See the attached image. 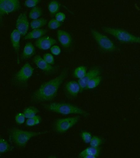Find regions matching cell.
Wrapping results in <instances>:
<instances>
[{"mask_svg": "<svg viewBox=\"0 0 140 158\" xmlns=\"http://www.w3.org/2000/svg\"><path fill=\"white\" fill-rule=\"evenodd\" d=\"M34 71L32 66L29 63H26L15 75L14 82L18 85H23L32 77Z\"/></svg>", "mask_w": 140, "mask_h": 158, "instance_id": "52a82bcc", "label": "cell"}, {"mask_svg": "<svg viewBox=\"0 0 140 158\" xmlns=\"http://www.w3.org/2000/svg\"><path fill=\"white\" fill-rule=\"evenodd\" d=\"M87 73L86 67L84 66H80L74 69V76L75 78L80 79L84 77Z\"/></svg>", "mask_w": 140, "mask_h": 158, "instance_id": "ffe728a7", "label": "cell"}, {"mask_svg": "<svg viewBox=\"0 0 140 158\" xmlns=\"http://www.w3.org/2000/svg\"><path fill=\"white\" fill-rule=\"evenodd\" d=\"M80 117L61 118L57 119L53 124V128L59 134H63L73 127L79 121Z\"/></svg>", "mask_w": 140, "mask_h": 158, "instance_id": "8992f818", "label": "cell"}, {"mask_svg": "<svg viewBox=\"0 0 140 158\" xmlns=\"http://www.w3.org/2000/svg\"><path fill=\"white\" fill-rule=\"evenodd\" d=\"M40 1V0H25L24 5L27 8H32L37 7Z\"/></svg>", "mask_w": 140, "mask_h": 158, "instance_id": "83f0119b", "label": "cell"}, {"mask_svg": "<svg viewBox=\"0 0 140 158\" xmlns=\"http://www.w3.org/2000/svg\"><path fill=\"white\" fill-rule=\"evenodd\" d=\"M12 147L5 139L1 138L0 139V153L4 154L8 152Z\"/></svg>", "mask_w": 140, "mask_h": 158, "instance_id": "d4e9b609", "label": "cell"}, {"mask_svg": "<svg viewBox=\"0 0 140 158\" xmlns=\"http://www.w3.org/2000/svg\"><path fill=\"white\" fill-rule=\"evenodd\" d=\"M21 8L19 0H3L0 2L1 17L19 10Z\"/></svg>", "mask_w": 140, "mask_h": 158, "instance_id": "ba28073f", "label": "cell"}, {"mask_svg": "<svg viewBox=\"0 0 140 158\" xmlns=\"http://www.w3.org/2000/svg\"><path fill=\"white\" fill-rule=\"evenodd\" d=\"M30 25L26 13H21L17 17L15 27L22 36H25L28 33Z\"/></svg>", "mask_w": 140, "mask_h": 158, "instance_id": "9c48e42d", "label": "cell"}, {"mask_svg": "<svg viewBox=\"0 0 140 158\" xmlns=\"http://www.w3.org/2000/svg\"><path fill=\"white\" fill-rule=\"evenodd\" d=\"M33 61L36 66L44 72L50 73L54 70V67L46 62L41 56H36L34 58Z\"/></svg>", "mask_w": 140, "mask_h": 158, "instance_id": "5bb4252c", "label": "cell"}, {"mask_svg": "<svg viewBox=\"0 0 140 158\" xmlns=\"http://www.w3.org/2000/svg\"><path fill=\"white\" fill-rule=\"evenodd\" d=\"M102 30L105 33L114 37L120 42L123 43H136L140 44V37L137 36L124 30L104 27Z\"/></svg>", "mask_w": 140, "mask_h": 158, "instance_id": "277c9868", "label": "cell"}, {"mask_svg": "<svg viewBox=\"0 0 140 158\" xmlns=\"http://www.w3.org/2000/svg\"><path fill=\"white\" fill-rule=\"evenodd\" d=\"M56 40L49 36H43L37 39L36 42V46L39 49L46 51L50 49L56 43Z\"/></svg>", "mask_w": 140, "mask_h": 158, "instance_id": "30bf717a", "label": "cell"}, {"mask_svg": "<svg viewBox=\"0 0 140 158\" xmlns=\"http://www.w3.org/2000/svg\"><path fill=\"white\" fill-rule=\"evenodd\" d=\"M47 21L45 19L39 18L32 20L30 23V27L32 30L39 29L47 24Z\"/></svg>", "mask_w": 140, "mask_h": 158, "instance_id": "d6986e66", "label": "cell"}, {"mask_svg": "<svg viewBox=\"0 0 140 158\" xmlns=\"http://www.w3.org/2000/svg\"><path fill=\"white\" fill-rule=\"evenodd\" d=\"M68 74V69L65 68L57 77L41 85L31 96L33 102H45L54 99Z\"/></svg>", "mask_w": 140, "mask_h": 158, "instance_id": "6da1fadb", "label": "cell"}, {"mask_svg": "<svg viewBox=\"0 0 140 158\" xmlns=\"http://www.w3.org/2000/svg\"><path fill=\"white\" fill-rule=\"evenodd\" d=\"M81 137L83 141L86 143H90L92 139L91 134L87 131L83 132L81 134Z\"/></svg>", "mask_w": 140, "mask_h": 158, "instance_id": "1f68e13d", "label": "cell"}, {"mask_svg": "<svg viewBox=\"0 0 140 158\" xmlns=\"http://www.w3.org/2000/svg\"><path fill=\"white\" fill-rule=\"evenodd\" d=\"M102 140L99 137L97 136H94L92 137L90 143L91 146L92 147L98 148L102 144Z\"/></svg>", "mask_w": 140, "mask_h": 158, "instance_id": "f546056e", "label": "cell"}, {"mask_svg": "<svg viewBox=\"0 0 140 158\" xmlns=\"http://www.w3.org/2000/svg\"><path fill=\"white\" fill-rule=\"evenodd\" d=\"M101 80H102V77L99 76L93 78L87 83L86 89H93L96 88L100 84Z\"/></svg>", "mask_w": 140, "mask_h": 158, "instance_id": "484cf974", "label": "cell"}, {"mask_svg": "<svg viewBox=\"0 0 140 158\" xmlns=\"http://www.w3.org/2000/svg\"><path fill=\"white\" fill-rule=\"evenodd\" d=\"M65 90L70 97L75 98L82 92L80 85L78 82L71 81L67 82L65 86Z\"/></svg>", "mask_w": 140, "mask_h": 158, "instance_id": "4fadbf2b", "label": "cell"}, {"mask_svg": "<svg viewBox=\"0 0 140 158\" xmlns=\"http://www.w3.org/2000/svg\"><path fill=\"white\" fill-rule=\"evenodd\" d=\"M51 53L53 55L58 56L61 54V49L59 46L54 45L50 48Z\"/></svg>", "mask_w": 140, "mask_h": 158, "instance_id": "d6a6232c", "label": "cell"}, {"mask_svg": "<svg viewBox=\"0 0 140 158\" xmlns=\"http://www.w3.org/2000/svg\"><path fill=\"white\" fill-rule=\"evenodd\" d=\"M57 39L61 45L65 48H68L72 44V38L70 34L63 30H59L57 32Z\"/></svg>", "mask_w": 140, "mask_h": 158, "instance_id": "7c38bea8", "label": "cell"}, {"mask_svg": "<svg viewBox=\"0 0 140 158\" xmlns=\"http://www.w3.org/2000/svg\"><path fill=\"white\" fill-rule=\"evenodd\" d=\"M60 5L58 1L56 0L51 1L49 4L48 9L49 12L52 14L57 13L60 9Z\"/></svg>", "mask_w": 140, "mask_h": 158, "instance_id": "cb8c5ba5", "label": "cell"}, {"mask_svg": "<svg viewBox=\"0 0 140 158\" xmlns=\"http://www.w3.org/2000/svg\"><path fill=\"white\" fill-rule=\"evenodd\" d=\"M47 33V30L45 29H33L31 31L27 33L24 37L25 40L38 39L43 37Z\"/></svg>", "mask_w": 140, "mask_h": 158, "instance_id": "2e32d148", "label": "cell"}, {"mask_svg": "<svg viewBox=\"0 0 140 158\" xmlns=\"http://www.w3.org/2000/svg\"><path fill=\"white\" fill-rule=\"evenodd\" d=\"M83 158H96L95 156H93V155H86L83 156Z\"/></svg>", "mask_w": 140, "mask_h": 158, "instance_id": "e575fe53", "label": "cell"}, {"mask_svg": "<svg viewBox=\"0 0 140 158\" xmlns=\"http://www.w3.org/2000/svg\"><path fill=\"white\" fill-rule=\"evenodd\" d=\"M42 10L38 7H36L31 9L28 13V17L30 19L34 20L40 18L42 15Z\"/></svg>", "mask_w": 140, "mask_h": 158, "instance_id": "44dd1931", "label": "cell"}, {"mask_svg": "<svg viewBox=\"0 0 140 158\" xmlns=\"http://www.w3.org/2000/svg\"><path fill=\"white\" fill-rule=\"evenodd\" d=\"M42 120V118L40 115H36L33 117L27 119L26 121V125L28 127L35 126L39 124Z\"/></svg>", "mask_w": 140, "mask_h": 158, "instance_id": "603a6c76", "label": "cell"}, {"mask_svg": "<svg viewBox=\"0 0 140 158\" xmlns=\"http://www.w3.org/2000/svg\"><path fill=\"white\" fill-rule=\"evenodd\" d=\"M22 35L15 29L14 30L11 34V41L13 48L17 55V59L19 58L20 47V40Z\"/></svg>", "mask_w": 140, "mask_h": 158, "instance_id": "9a60e30c", "label": "cell"}, {"mask_svg": "<svg viewBox=\"0 0 140 158\" xmlns=\"http://www.w3.org/2000/svg\"><path fill=\"white\" fill-rule=\"evenodd\" d=\"M35 47L32 43L28 42L25 45L22 53V58L23 59H27L31 58L35 54Z\"/></svg>", "mask_w": 140, "mask_h": 158, "instance_id": "e0dca14e", "label": "cell"}, {"mask_svg": "<svg viewBox=\"0 0 140 158\" xmlns=\"http://www.w3.org/2000/svg\"><path fill=\"white\" fill-rule=\"evenodd\" d=\"M9 136L10 140L16 146L19 148H23L27 145L29 141L35 137L43 135L48 131H32L22 130V129L13 128L10 129Z\"/></svg>", "mask_w": 140, "mask_h": 158, "instance_id": "7a4b0ae2", "label": "cell"}, {"mask_svg": "<svg viewBox=\"0 0 140 158\" xmlns=\"http://www.w3.org/2000/svg\"><path fill=\"white\" fill-rule=\"evenodd\" d=\"M39 112L38 109L34 106H29L23 110V113L25 116L26 118L33 117Z\"/></svg>", "mask_w": 140, "mask_h": 158, "instance_id": "7402d4cb", "label": "cell"}, {"mask_svg": "<svg viewBox=\"0 0 140 158\" xmlns=\"http://www.w3.org/2000/svg\"><path fill=\"white\" fill-rule=\"evenodd\" d=\"M55 19L59 22L62 23L66 19V15L63 12H57L55 15Z\"/></svg>", "mask_w": 140, "mask_h": 158, "instance_id": "836d02e7", "label": "cell"}, {"mask_svg": "<svg viewBox=\"0 0 140 158\" xmlns=\"http://www.w3.org/2000/svg\"><path fill=\"white\" fill-rule=\"evenodd\" d=\"M61 26V23L55 19H52L48 23V27L51 30H56L59 28Z\"/></svg>", "mask_w": 140, "mask_h": 158, "instance_id": "4316f807", "label": "cell"}, {"mask_svg": "<svg viewBox=\"0 0 140 158\" xmlns=\"http://www.w3.org/2000/svg\"><path fill=\"white\" fill-rule=\"evenodd\" d=\"M100 73V68L96 67V68H92L89 71L87 72L84 77L82 79H78V82L80 85L82 91L83 89H86L88 82L93 78L99 76Z\"/></svg>", "mask_w": 140, "mask_h": 158, "instance_id": "8fae6325", "label": "cell"}, {"mask_svg": "<svg viewBox=\"0 0 140 158\" xmlns=\"http://www.w3.org/2000/svg\"><path fill=\"white\" fill-rule=\"evenodd\" d=\"M45 108L48 111L61 114L69 115L76 114L82 115L86 117L88 115V113L77 106L65 102H53L45 106Z\"/></svg>", "mask_w": 140, "mask_h": 158, "instance_id": "3957f363", "label": "cell"}, {"mask_svg": "<svg viewBox=\"0 0 140 158\" xmlns=\"http://www.w3.org/2000/svg\"><path fill=\"white\" fill-rule=\"evenodd\" d=\"M100 152V149L98 148H94L91 146L86 148V149L82 151L79 154L80 157H83L86 155H91L97 157L99 155Z\"/></svg>", "mask_w": 140, "mask_h": 158, "instance_id": "ac0fdd59", "label": "cell"}, {"mask_svg": "<svg viewBox=\"0 0 140 158\" xmlns=\"http://www.w3.org/2000/svg\"><path fill=\"white\" fill-rule=\"evenodd\" d=\"M43 59L46 62L51 65H53L55 63V60L53 55L52 53H46L44 55Z\"/></svg>", "mask_w": 140, "mask_h": 158, "instance_id": "4dcf8cb0", "label": "cell"}, {"mask_svg": "<svg viewBox=\"0 0 140 158\" xmlns=\"http://www.w3.org/2000/svg\"><path fill=\"white\" fill-rule=\"evenodd\" d=\"M91 32L93 39L102 50L107 52H113L116 50V45L107 36L94 29H91Z\"/></svg>", "mask_w": 140, "mask_h": 158, "instance_id": "5b68a950", "label": "cell"}, {"mask_svg": "<svg viewBox=\"0 0 140 158\" xmlns=\"http://www.w3.org/2000/svg\"><path fill=\"white\" fill-rule=\"evenodd\" d=\"M3 1V0H0V2H1V1Z\"/></svg>", "mask_w": 140, "mask_h": 158, "instance_id": "d590c367", "label": "cell"}, {"mask_svg": "<svg viewBox=\"0 0 140 158\" xmlns=\"http://www.w3.org/2000/svg\"><path fill=\"white\" fill-rule=\"evenodd\" d=\"M26 118V117L23 113H19L15 117V121L17 124L21 125L25 122Z\"/></svg>", "mask_w": 140, "mask_h": 158, "instance_id": "f1b7e54d", "label": "cell"}]
</instances>
